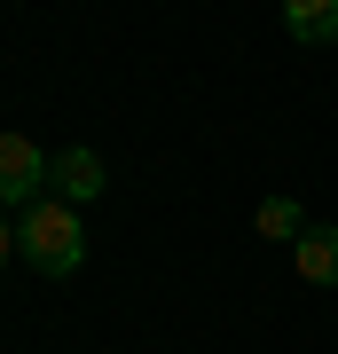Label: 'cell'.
Listing matches in <instances>:
<instances>
[{
	"mask_svg": "<svg viewBox=\"0 0 338 354\" xmlns=\"http://www.w3.org/2000/svg\"><path fill=\"white\" fill-rule=\"evenodd\" d=\"M16 252H24L39 276H79V268H87V221H79V205H63V197L24 205Z\"/></svg>",
	"mask_w": 338,
	"mask_h": 354,
	"instance_id": "6da1fadb",
	"label": "cell"
},
{
	"mask_svg": "<svg viewBox=\"0 0 338 354\" xmlns=\"http://www.w3.org/2000/svg\"><path fill=\"white\" fill-rule=\"evenodd\" d=\"M48 189V150H32L24 134H0V205H39Z\"/></svg>",
	"mask_w": 338,
	"mask_h": 354,
	"instance_id": "7a4b0ae2",
	"label": "cell"
},
{
	"mask_svg": "<svg viewBox=\"0 0 338 354\" xmlns=\"http://www.w3.org/2000/svg\"><path fill=\"white\" fill-rule=\"evenodd\" d=\"M252 228H260L267 244H299V236H307L314 221H307V205H299V197H267L260 213H252Z\"/></svg>",
	"mask_w": 338,
	"mask_h": 354,
	"instance_id": "8992f818",
	"label": "cell"
},
{
	"mask_svg": "<svg viewBox=\"0 0 338 354\" xmlns=\"http://www.w3.org/2000/svg\"><path fill=\"white\" fill-rule=\"evenodd\" d=\"M291 268H299L314 291H338V228H323V221H314L307 236L291 244Z\"/></svg>",
	"mask_w": 338,
	"mask_h": 354,
	"instance_id": "277c9868",
	"label": "cell"
},
{
	"mask_svg": "<svg viewBox=\"0 0 338 354\" xmlns=\"http://www.w3.org/2000/svg\"><path fill=\"white\" fill-rule=\"evenodd\" d=\"M8 260H16V221L0 213V268H8Z\"/></svg>",
	"mask_w": 338,
	"mask_h": 354,
	"instance_id": "52a82bcc",
	"label": "cell"
},
{
	"mask_svg": "<svg viewBox=\"0 0 338 354\" xmlns=\"http://www.w3.org/2000/svg\"><path fill=\"white\" fill-rule=\"evenodd\" d=\"M48 189H55L63 205H95L102 189H111V165H102L95 150H55V158H48Z\"/></svg>",
	"mask_w": 338,
	"mask_h": 354,
	"instance_id": "3957f363",
	"label": "cell"
},
{
	"mask_svg": "<svg viewBox=\"0 0 338 354\" xmlns=\"http://www.w3.org/2000/svg\"><path fill=\"white\" fill-rule=\"evenodd\" d=\"M283 32L299 48H338V0H283Z\"/></svg>",
	"mask_w": 338,
	"mask_h": 354,
	"instance_id": "5b68a950",
	"label": "cell"
}]
</instances>
